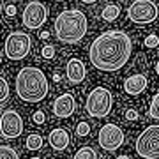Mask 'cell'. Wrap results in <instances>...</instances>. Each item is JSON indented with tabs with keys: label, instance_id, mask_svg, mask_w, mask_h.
I'll return each mask as SVG.
<instances>
[{
	"label": "cell",
	"instance_id": "obj_1",
	"mask_svg": "<svg viewBox=\"0 0 159 159\" xmlns=\"http://www.w3.org/2000/svg\"><path fill=\"white\" fill-rule=\"evenodd\" d=\"M133 43L122 30H108L97 35L90 44L89 57L92 66L104 73H115L124 67L131 57Z\"/></svg>",
	"mask_w": 159,
	"mask_h": 159
},
{
	"label": "cell",
	"instance_id": "obj_2",
	"mask_svg": "<svg viewBox=\"0 0 159 159\" xmlns=\"http://www.w3.org/2000/svg\"><path fill=\"white\" fill-rule=\"evenodd\" d=\"M48 78L39 67L27 66L16 74V94L25 102H41L48 96Z\"/></svg>",
	"mask_w": 159,
	"mask_h": 159
},
{
	"label": "cell",
	"instance_id": "obj_3",
	"mask_svg": "<svg viewBox=\"0 0 159 159\" xmlns=\"http://www.w3.org/2000/svg\"><path fill=\"white\" fill-rule=\"evenodd\" d=\"M89 21L87 16L78 9H67L62 11L55 20V34L60 43L66 44H78L85 37Z\"/></svg>",
	"mask_w": 159,
	"mask_h": 159
},
{
	"label": "cell",
	"instance_id": "obj_4",
	"mask_svg": "<svg viewBox=\"0 0 159 159\" xmlns=\"http://www.w3.org/2000/svg\"><path fill=\"white\" fill-rule=\"evenodd\" d=\"M111 106H113V97L106 87H96L89 94L85 102L87 113L90 117H96V119H102V117L110 115Z\"/></svg>",
	"mask_w": 159,
	"mask_h": 159
},
{
	"label": "cell",
	"instance_id": "obj_5",
	"mask_svg": "<svg viewBox=\"0 0 159 159\" xmlns=\"http://www.w3.org/2000/svg\"><path fill=\"white\" fill-rule=\"evenodd\" d=\"M32 50V39L27 32H11L4 41V53L9 60H23Z\"/></svg>",
	"mask_w": 159,
	"mask_h": 159
},
{
	"label": "cell",
	"instance_id": "obj_6",
	"mask_svg": "<svg viewBox=\"0 0 159 159\" xmlns=\"http://www.w3.org/2000/svg\"><path fill=\"white\" fill-rule=\"evenodd\" d=\"M136 154L145 159H159V125H148L134 143Z\"/></svg>",
	"mask_w": 159,
	"mask_h": 159
},
{
	"label": "cell",
	"instance_id": "obj_7",
	"mask_svg": "<svg viewBox=\"0 0 159 159\" xmlns=\"http://www.w3.org/2000/svg\"><path fill=\"white\" fill-rule=\"evenodd\" d=\"M159 14L157 6L152 0H134L129 7H127V16L133 23L138 25H145V23H152Z\"/></svg>",
	"mask_w": 159,
	"mask_h": 159
},
{
	"label": "cell",
	"instance_id": "obj_8",
	"mask_svg": "<svg viewBox=\"0 0 159 159\" xmlns=\"http://www.w3.org/2000/svg\"><path fill=\"white\" fill-rule=\"evenodd\" d=\"M48 20V9L43 2L32 0L29 2L21 14V21L27 29H41Z\"/></svg>",
	"mask_w": 159,
	"mask_h": 159
},
{
	"label": "cell",
	"instance_id": "obj_9",
	"mask_svg": "<svg viewBox=\"0 0 159 159\" xmlns=\"http://www.w3.org/2000/svg\"><path fill=\"white\" fill-rule=\"evenodd\" d=\"M23 119L21 115L14 111V110H4L2 111V119H0V133L2 136L7 140H14V138L21 136L23 133Z\"/></svg>",
	"mask_w": 159,
	"mask_h": 159
},
{
	"label": "cell",
	"instance_id": "obj_10",
	"mask_svg": "<svg viewBox=\"0 0 159 159\" xmlns=\"http://www.w3.org/2000/svg\"><path fill=\"white\" fill-rule=\"evenodd\" d=\"M97 142H99L101 148L108 150V152H113L124 143V131L115 124H106L99 129Z\"/></svg>",
	"mask_w": 159,
	"mask_h": 159
},
{
	"label": "cell",
	"instance_id": "obj_11",
	"mask_svg": "<svg viewBox=\"0 0 159 159\" xmlns=\"http://www.w3.org/2000/svg\"><path fill=\"white\" fill-rule=\"evenodd\" d=\"M74 110H76V101H74L73 94H62V96H58L55 99V102H53V113L58 119H67V117H71L74 113Z\"/></svg>",
	"mask_w": 159,
	"mask_h": 159
},
{
	"label": "cell",
	"instance_id": "obj_12",
	"mask_svg": "<svg viewBox=\"0 0 159 159\" xmlns=\"http://www.w3.org/2000/svg\"><path fill=\"white\" fill-rule=\"evenodd\" d=\"M85 64L81 62L80 58H69L67 64H66V76H67V81L71 85H78L85 80Z\"/></svg>",
	"mask_w": 159,
	"mask_h": 159
},
{
	"label": "cell",
	"instance_id": "obj_13",
	"mask_svg": "<svg viewBox=\"0 0 159 159\" xmlns=\"http://www.w3.org/2000/svg\"><path fill=\"white\" fill-rule=\"evenodd\" d=\"M147 85H148V80L145 74H133L124 81V90L129 96H138L147 89Z\"/></svg>",
	"mask_w": 159,
	"mask_h": 159
},
{
	"label": "cell",
	"instance_id": "obj_14",
	"mask_svg": "<svg viewBox=\"0 0 159 159\" xmlns=\"http://www.w3.org/2000/svg\"><path fill=\"white\" fill-rule=\"evenodd\" d=\"M50 145L51 148H55V150H66L69 147V142H71V136H69L67 129H64V127H55V129L50 133Z\"/></svg>",
	"mask_w": 159,
	"mask_h": 159
},
{
	"label": "cell",
	"instance_id": "obj_15",
	"mask_svg": "<svg viewBox=\"0 0 159 159\" xmlns=\"http://www.w3.org/2000/svg\"><path fill=\"white\" fill-rule=\"evenodd\" d=\"M120 14V7L119 6H115V4H108V6L102 9V20L104 21H115L117 18H119Z\"/></svg>",
	"mask_w": 159,
	"mask_h": 159
},
{
	"label": "cell",
	"instance_id": "obj_16",
	"mask_svg": "<svg viewBox=\"0 0 159 159\" xmlns=\"http://www.w3.org/2000/svg\"><path fill=\"white\" fill-rule=\"evenodd\" d=\"M73 159H97V152L92 147H81Z\"/></svg>",
	"mask_w": 159,
	"mask_h": 159
},
{
	"label": "cell",
	"instance_id": "obj_17",
	"mask_svg": "<svg viewBox=\"0 0 159 159\" xmlns=\"http://www.w3.org/2000/svg\"><path fill=\"white\" fill-rule=\"evenodd\" d=\"M43 147V136L41 134H29V138H27V148L29 150H39V148Z\"/></svg>",
	"mask_w": 159,
	"mask_h": 159
},
{
	"label": "cell",
	"instance_id": "obj_18",
	"mask_svg": "<svg viewBox=\"0 0 159 159\" xmlns=\"http://www.w3.org/2000/svg\"><path fill=\"white\" fill-rule=\"evenodd\" d=\"M0 159H20V156H18V152L12 147L2 145L0 147Z\"/></svg>",
	"mask_w": 159,
	"mask_h": 159
},
{
	"label": "cell",
	"instance_id": "obj_19",
	"mask_svg": "<svg viewBox=\"0 0 159 159\" xmlns=\"http://www.w3.org/2000/svg\"><path fill=\"white\" fill-rule=\"evenodd\" d=\"M148 117L159 120V92L152 97V102H150V106H148Z\"/></svg>",
	"mask_w": 159,
	"mask_h": 159
},
{
	"label": "cell",
	"instance_id": "obj_20",
	"mask_svg": "<svg viewBox=\"0 0 159 159\" xmlns=\"http://www.w3.org/2000/svg\"><path fill=\"white\" fill-rule=\"evenodd\" d=\"M7 97H9V85H7V80L0 78V102L7 101Z\"/></svg>",
	"mask_w": 159,
	"mask_h": 159
},
{
	"label": "cell",
	"instance_id": "obj_21",
	"mask_svg": "<svg viewBox=\"0 0 159 159\" xmlns=\"http://www.w3.org/2000/svg\"><path fill=\"white\" fill-rule=\"evenodd\" d=\"M90 133V125L87 124V122H80L76 125V136H87Z\"/></svg>",
	"mask_w": 159,
	"mask_h": 159
},
{
	"label": "cell",
	"instance_id": "obj_22",
	"mask_svg": "<svg viewBox=\"0 0 159 159\" xmlns=\"http://www.w3.org/2000/svg\"><path fill=\"white\" fill-rule=\"evenodd\" d=\"M43 57H44L46 60H51V58L55 57V48H53L51 44L43 46Z\"/></svg>",
	"mask_w": 159,
	"mask_h": 159
},
{
	"label": "cell",
	"instance_id": "obj_23",
	"mask_svg": "<svg viewBox=\"0 0 159 159\" xmlns=\"http://www.w3.org/2000/svg\"><path fill=\"white\" fill-rule=\"evenodd\" d=\"M145 44H147L148 48H156V46L159 44V37L157 35H148L147 39H145Z\"/></svg>",
	"mask_w": 159,
	"mask_h": 159
},
{
	"label": "cell",
	"instance_id": "obj_24",
	"mask_svg": "<svg viewBox=\"0 0 159 159\" xmlns=\"http://www.w3.org/2000/svg\"><path fill=\"white\" fill-rule=\"evenodd\" d=\"M32 120H34L35 124H43V122H44V113H43V111H35V113L32 115Z\"/></svg>",
	"mask_w": 159,
	"mask_h": 159
},
{
	"label": "cell",
	"instance_id": "obj_25",
	"mask_svg": "<svg viewBox=\"0 0 159 159\" xmlns=\"http://www.w3.org/2000/svg\"><path fill=\"white\" fill-rule=\"evenodd\" d=\"M125 119L127 120H136L138 119V111L136 110H127V111H125Z\"/></svg>",
	"mask_w": 159,
	"mask_h": 159
},
{
	"label": "cell",
	"instance_id": "obj_26",
	"mask_svg": "<svg viewBox=\"0 0 159 159\" xmlns=\"http://www.w3.org/2000/svg\"><path fill=\"white\" fill-rule=\"evenodd\" d=\"M6 12H7V16H14V14H16V7L14 6H7Z\"/></svg>",
	"mask_w": 159,
	"mask_h": 159
},
{
	"label": "cell",
	"instance_id": "obj_27",
	"mask_svg": "<svg viewBox=\"0 0 159 159\" xmlns=\"http://www.w3.org/2000/svg\"><path fill=\"white\" fill-rule=\"evenodd\" d=\"M80 2H83V4H96L97 0H80Z\"/></svg>",
	"mask_w": 159,
	"mask_h": 159
},
{
	"label": "cell",
	"instance_id": "obj_28",
	"mask_svg": "<svg viewBox=\"0 0 159 159\" xmlns=\"http://www.w3.org/2000/svg\"><path fill=\"white\" fill-rule=\"evenodd\" d=\"M48 35H50L48 32H41V39H48Z\"/></svg>",
	"mask_w": 159,
	"mask_h": 159
},
{
	"label": "cell",
	"instance_id": "obj_29",
	"mask_svg": "<svg viewBox=\"0 0 159 159\" xmlns=\"http://www.w3.org/2000/svg\"><path fill=\"white\" fill-rule=\"evenodd\" d=\"M53 80L55 81H60V74H53Z\"/></svg>",
	"mask_w": 159,
	"mask_h": 159
},
{
	"label": "cell",
	"instance_id": "obj_30",
	"mask_svg": "<svg viewBox=\"0 0 159 159\" xmlns=\"http://www.w3.org/2000/svg\"><path fill=\"white\" fill-rule=\"evenodd\" d=\"M156 73H157V76H159V60H157V64H156Z\"/></svg>",
	"mask_w": 159,
	"mask_h": 159
},
{
	"label": "cell",
	"instance_id": "obj_31",
	"mask_svg": "<svg viewBox=\"0 0 159 159\" xmlns=\"http://www.w3.org/2000/svg\"><path fill=\"white\" fill-rule=\"evenodd\" d=\"M117 159H129V157H127V156H119Z\"/></svg>",
	"mask_w": 159,
	"mask_h": 159
},
{
	"label": "cell",
	"instance_id": "obj_32",
	"mask_svg": "<svg viewBox=\"0 0 159 159\" xmlns=\"http://www.w3.org/2000/svg\"><path fill=\"white\" fill-rule=\"evenodd\" d=\"M30 159H41V157H37V156H35V157H30Z\"/></svg>",
	"mask_w": 159,
	"mask_h": 159
}]
</instances>
